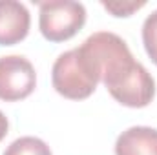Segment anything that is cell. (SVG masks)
<instances>
[{"label": "cell", "instance_id": "cell-2", "mask_svg": "<svg viewBox=\"0 0 157 155\" xmlns=\"http://www.w3.org/2000/svg\"><path fill=\"white\" fill-rule=\"evenodd\" d=\"M102 84L117 102L128 108H144L155 97V80L135 59L102 78Z\"/></svg>", "mask_w": 157, "mask_h": 155}, {"label": "cell", "instance_id": "cell-5", "mask_svg": "<svg viewBox=\"0 0 157 155\" xmlns=\"http://www.w3.org/2000/svg\"><path fill=\"white\" fill-rule=\"evenodd\" d=\"M31 17L28 7L17 0H0V46H13L29 33Z\"/></svg>", "mask_w": 157, "mask_h": 155}, {"label": "cell", "instance_id": "cell-7", "mask_svg": "<svg viewBox=\"0 0 157 155\" xmlns=\"http://www.w3.org/2000/svg\"><path fill=\"white\" fill-rule=\"evenodd\" d=\"M4 155H51V150L39 137H20L6 148Z\"/></svg>", "mask_w": 157, "mask_h": 155}, {"label": "cell", "instance_id": "cell-1", "mask_svg": "<svg viewBox=\"0 0 157 155\" xmlns=\"http://www.w3.org/2000/svg\"><path fill=\"white\" fill-rule=\"evenodd\" d=\"M51 82L59 95L71 100H82L95 91L101 77L84 51L75 47L59 55L51 70Z\"/></svg>", "mask_w": 157, "mask_h": 155}, {"label": "cell", "instance_id": "cell-9", "mask_svg": "<svg viewBox=\"0 0 157 155\" xmlns=\"http://www.w3.org/2000/svg\"><path fill=\"white\" fill-rule=\"evenodd\" d=\"M102 7L113 17H130L133 11L144 7V2H102Z\"/></svg>", "mask_w": 157, "mask_h": 155}, {"label": "cell", "instance_id": "cell-3", "mask_svg": "<svg viewBox=\"0 0 157 155\" xmlns=\"http://www.w3.org/2000/svg\"><path fill=\"white\" fill-rule=\"evenodd\" d=\"M39 28L49 42H64L75 37L86 24V7L73 0L39 2Z\"/></svg>", "mask_w": 157, "mask_h": 155}, {"label": "cell", "instance_id": "cell-8", "mask_svg": "<svg viewBox=\"0 0 157 155\" xmlns=\"http://www.w3.org/2000/svg\"><path fill=\"white\" fill-rule=\"evenodd\" d=\"M143 44L148 57L157 66V9L146 17L143 24Z\"/></svg>", "mask_w": 157, "mask_h": 155}, {"label": "cell", "instance_id": "cell-4", "mask_svg": "<svg viewBox=\"0 0 157 155\" xmlns=\"http://www.w3.org/2000/svg\"><path fill=\"white\" fill-rule=\"evenodd\" d=\"M37 86L33 64L20 55L0 57V100L15 102L29 97Z\"/></svg>", "mask_w": 157, "mask_h": 155}, {"label": "cell", "instance_id": "cell-10", "mask_svg": "<svg viewBox=\"0 0 157 155\" xmlns=\"http://www.w3.org/2000/svg\"><path fill=\"white\" fill-rule=\"evenodd\" d=\"M7 130H9V122H7V117L4 115L2 112H0V142H2V139L7 135Z\"/></svg>", "mask_w": 157, "mask_h": 155}, {"label": "cell", "instance_id": "cell-6", "mask_svg": "<svg viewBox=\"0 0 157 155\" xmlns=\"http://www.w3.org/2000/svg\"><path fill=\"white\" fill-rule=\"evenodd\" d=\"M115 155H157V130L148 126L128 128L117 137Z\"/></svg>", "mask_w": 157, "mask_h": 155}]
</instances>
